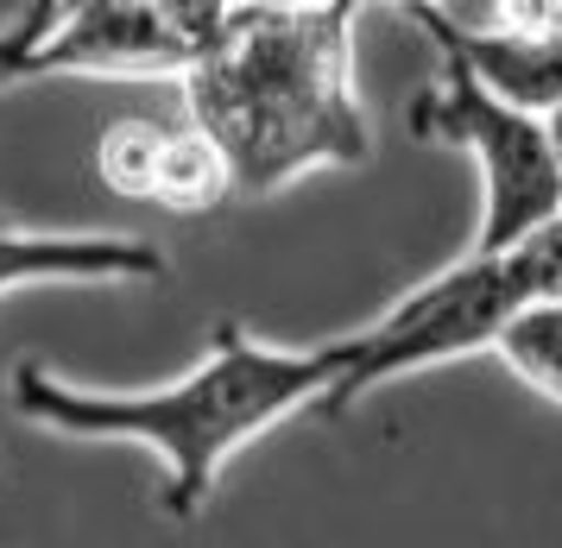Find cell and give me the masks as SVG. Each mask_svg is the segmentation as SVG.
I'll use <instances>...</instances> for the list:
<instances>
[{"label":"cell","instance_id":"obj_1","mask_svg":"<svg viewBox=\"0 0 562 548\" xmlns=\"http://www.w3.org/2000/svg\"><path fill=\"white\" fill-rule=\"evenodd\" d=\"M341 378V341L323 347H272L240 322H215L209 353L171 385L153 391H82L45 373L38 359L13 366L7 391L32 429L77 442H139L165 460L158 511L171 524H196L228 473V460L297 410H323Z\"/></svg>","mask_w":562,"mask_h":548},{"label":"cell","instance_id":"obj_2","mask_svg":"<svg viewBox=\"0 0 562 548\" xmlns=\"http://www.w3.org/2000/svg\"><path fill=\"white\" fill-rule=\"evenodd\" d=\"M360 0L291 13L234 7L215 45L183 70L190 126L228 158L234 196H279L310 171H355L373 158V126L355 95Z\"/></svg>","mask_w":562,"mask_h":548},{"label":"cell","instance_id":"obj_3","mask_svg":"<svg viewBox=\"0 0 562 548\" xmlns=\"http://www.w3.org/2000/svg\"><path fill=\"white\" fill-rule=\"evenodd\" d=\"M525 302H537V284L518 252H461L456 265H442L417 290H405L380 322L341 341V378L323 398V416L355 410L367 391H380L392 378L436 373L468 353H493L499 328Z\"/></svg>","mask_w":562,"mask_h":548},{"label":"cell","instance_id":"obj_4","mask_svg":"<svg viewBox=\"0 0 562 548\" xmlns=\"http://www.w3.org/2000/svg\"><path fill=\"white\" fill-rule=\"evenodd\" d=\"M411 133L430 146H456L481 176V221L468 252H512L537 227L562 215V164L543 114H525L481 89L461 64H436V76L411 95Z\"/></svg>","mask_w":562,"mask_h":548},{"label":"cell","instance_id":"obj_5","mask_svg":"<svg viewBox=\"0 0 562 548\" xmlns=\"http://www.w3.org/2000/svg\"><path fill=\"white\" fill-rule=\"evenodd\" d=\"M196 64L171 25L146 0H57V20L26 57V82L38 76H178Z\"/></svg>","mask_w":562,"mask_h":548},{"label":"cell","instance_id":"obj_6","mask_svg":"<svg viewBox=\"0 0 562 548\" xmlns=\"http://www.w3.org/2000/svg\"><path fill=\"white\" fill-rule=\"evenodd\" d=\"M405 20L436 45V57L461 64L481 89H493L512 107L550 114L562 101V38H518L486 20L468 25L456 20V7H405Z\"/></svg>","mask_w":562,"mask_h":548},{"label":"cell","instance_id":"obj_7","mask_svg":"<svg viewBox=\"0 0 562 548\" xmlns=\"http://www.w3.org/2000/svg\"><path fill=\"white\" fill-rule=\"evenodd\" d=\"M165 252L139 233H32L0 227V297L38 284H153Z\"/></svg>","mask_w":562,"mask_h":548},{"label":"cell","instance_id":"obj_8","mask_svg":"<svg viewBox=\"0 0 562 548\" xmlns=\"http://www.w3.org/2000/svg\"><path fill=\"white\" fill-rule=\"evenodd\" d=\"M228 196H234V176H228V158L215 151V139L203 126H171L153 202L171 208V215H209L215 202H228Z\"/></svg>","mask_w":562,"mask_h":548},{"label":"cell","instance_id":"obj_9","mask_svg":"<svg viewBox=\"0 0 562 548\" xmlns=\"http://www.w3.org/2000/svg\"><path fill=\"white\" fill-rule=\"evenodd\" d=\"M493 353L506 359L512 378H525L537 398L562 403V297H543V302H525L506 328Z\"/></svg>","mask_w":562,"mask_h":548},{"label":"cell","instance_id":"obj_10","mask_svg":"<svg viewBox=\"0 0 562 548\" xmlns=\"http://www.w3.org/2000/svg\"><path fill=\"white\" fill-rule=\"evenodd\" d=\"M165 146H171V121H153V114H121V121L102 126V139H95V176H102L114 196L153 202Z\"/></svg>","mask_w":562,"mask_h":548},{"label":"cell","instance_id":"obj_11","mask_svg":"<svg viewBox=\"0 0 562 548\" xmlns=\"http://www.w3.org/2000/svg\"><path fill=\"white\" fill-rule=\"evenodd\" d=\"M146 7H153L158 20L171 25L183 45L196 50V57L215 45V32H222V25H228V13H234L228 0H146Z\"/></svg>","mask_w":562,"mask_h":548},{"label":"cell","instance_id":"obj_12","mask_svg":"<svg viewBox=\"0 0 562 548\" xmlns=\"http://www.w3.org/2000/svg\"><path fill=\"white\" fill-rule=\"evenodd\" d=\"M228 7H259V13H291V7H323V0H228Z\"/></svg>","mask_w":562,"mask_h":548},{"label":"cell","instance_id":"obj_13","mask_svg":"<svg viewBox=\"0 0 562 548\" xmlns=\"http://www.w3.org/2000/svg\"><path fill=\"white\" fill-rule=\"evenodd\" d=\"M543 126H550V146H557V164H562V101L543 114Z\"/></svg>","mask_w":562,"mask_h":548},{"label":"cell","instance_id":"obj_14","mask_svg":"<svg viewBox=\"0 0 562 548\" xmlns=\"http://www.w3.org/2000/svg\"><path fill=\"white\" fill-rule=\"evenodd\" d=\"M392 7H398V13H405V7H449V0H392Z\"/></svg>","mask_w":562,"mask_h":548}]
</instances>
